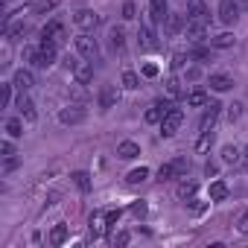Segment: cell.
<instances>
[{"instance_id":"obj_1","label":"cell","mask_w":248,"mask_h":248,"mask_svg":"<svg viewBox=\"0 0 248 248\" xmlns=\"http://www.w3.org/2000/svg\"><path fill=\"white\" fill-rule=\"evenodd\" d=\"M67 67H70V73H73V79L79 82V85H88V82H93V67H91V62L88 59H67Z\"/></svg>"},{"instance_id":"obj_2","label":"cell","mask_w":248,"mask_h":248,"mask_svg":"<svg viewBox=\"0 0 248 248\" xmlns=\"http://www.w3.org/2000/svg\"><path fill=\"white\" fill-rule=\"evenodd\" d=\"M76 50H79V56L88 59V62H93V59L99 56V44H96V38H91V32H79V35H76Z\"/></svg>"},{"instance_id":"obj_3","label":"cell","mask_w":248,"mask_h":248,"mask_svg":"<svg viewBox=\"0 0 248 248\" xmlns=\"http://www.w3.org/2000/svg\"><path fill=\"white\" fill-rule=\"evenodd\" d=\"M85 117H88L85 105H64V108L59 111L62 126H79V123H85Z\"/></svg>"},{"instance_id":"obj_4","label":"cell","mask_w":248,"mask_h":248,"mask_svg":"<svg viewBox=\"0 0 248 248\" xmlns=\"http://www.w3.org/2000/svg\"><path fill=\"white\" fill-rule=\"evenodd\" d=\"M181 120H184L181 108H172V111H167V114H164V120H161V135H164V138H172V135L181 129Z\"/></svg>"},{"instance_id":"obj_5","label":"cell","mask_w":248,"mask_h":248,"mask_svg":"<svg viewBox=\"0 0 248 248\" xmlns=\"http://www.w3.org/2000/svg\"><path fill=\"white\" fill-rule=\"evenodd\" d=\"M73 24H76L82 32H91L93 27H99V15L91 12V9H79V12L73 15Z\"/></svg>"},{"instance_id":"obj_6","label":"cell","mask_w":248,"mask_h":248,"mask_svg":"<svg viewBox=\"0 0 248 248\" xmlns=\"http://www.w3.org/2000/svg\"><path fill=\"white\" fill-rule=\"evenodd\" d=\"M219 21L228 24V27L239 21V3H236V0H222V3H219Z\"/></svg>"},{"instance_id":"obj_7","label":"cell","mask_w":248,"mask_h":248,"mask_svg":"<svg viewBox=\"0 0 248 248\" xmlns=\"http://www.w3.org/2000/svg\"><path fill=\"white\" fill-rule=\"evenodd\" d=\"M219 102H207L204 105V117H202V123H199V132H210L213 129V123L219 120Z\"/></svg>"},{"instance_id":"obj_8","label":"cell","mask_w":248,"mask_h":248,"mask_svg":"<svg viewBox=\"0 0 248 248\" xmlns=\"http://www.w3.org/2000/svg\"><path fill=\"white\" fill-rule=\"evenodd\" d=\"M140 155V146L135 143V140H123V143H117V158L120 161H135Z\"/></svg>"},{"instance_id":"obj_9","label":"cell","mask_w":248,"mask_h":248,"mask_svg":"<svg viewBox=\"0 0 248 248\" xmlns=\"http://www.w3.org/2000/svg\"><path fill=\"white\" fill-rule=\"evenodd\" d=\"M184 27H187V15H167V21H164V30H167V35H178V32H184Z\"/></svg>"},{"instance_id":"obj_10","label":"cell","mask_w":248,"mask_h":248,"mask_svg":"<svg viewBox=\"0 0 248 248\" xmlns=\"http://www.w3.org/2000/svg\"><path fill=\"white\" fill-rule=\"evenodd\" d=\"M41 38H44V41H53V44H59V41L64 38V27H62L59 21H50V24H44V30H41Z\"/></svg>"},{"instance_id":"obj_11","label":"cell","mask_w":248,"mask_h":248,"mask_svg":"<svg viewBox=\"0 0 248 248\" xmlns=\"http://www.w3.org/2000/svg\"><path fill=\"white\" fill-rule=\"evenodd\" d=\"M204 32H207V21H193V18H187V27H184V35H187V38L202 41Z\"/></svg>"},{"instance_id":"obj_12","label":"cell","mask_w":248,"mask_h":248,"mask_svg":"<svg viewBox=\"0 0 248 248\" xmlns=\"http://www.w3.org/2000/svg\"><path fill=\"white\" fill-rule=\"evenodd\" d=\"M207 85H210L216 93H225V91H231V88H233V79H231L228 73H210Z\"/></svg>"},{"instance_id":"obj_13","label":"cell","mask_w":248,"mask_h":248,"mask_svg":"<svg viewBox=\"0 0 248 248\" xmlns=\"http://www.w3.org/2000/svg\"><path fill=\"white\" fill-rule=\"evenodd\" d=\"M18 111L24 114V120H27V123H35V120H38L35 105H32V99L27 96V91H21V96H18Z\"/></svg>"},{"instance_id":"obj_14","label":"cell","mask_w":248,"mask_h":248,"mask_svg":"<svg viewBox=\"0 0 248 248\" xmlns=\"http://www.w3.org/2000/svg\"><path fill=\"white\" fill-rule=\"evenodd\" d=\"M170 15V6H167V0H149V18L155 24H164Z\"/></svg>"},{"instance_id":"obj_15","label":"cell","mask_w":248,"mask_h":248,"mask_svg":"<svg viewBox=\"0 0 248 248\" xmlns=\"http://www.w3.org/2000/svg\"><path fill=\"white\" fill-rule=\"evenodd\" d=\"M152 24H155V21L149 18V21H146V24L140 27V47H143V50H155V47H158V41H155V30H152Z\"/></svg>"},{"instance_id":"obj_16","label":"cell","mask_w":248,"mask_h":248,"mask_svg":"<svg viewBox=\"0 0 248 248\" xmlns=\"http://www.w3.org/2000/svg\"><path fill=\"white\" fill-rule=\"evenodd\" d=\"M117 99H120V93H117V88H114V85H105V88L99 91V108H102V111L114 108V105H117Z\"/></svg>"},{"instance_id":"obj_17","label":"cell","mask_w":248,"mask_h":248,"mask_svg":"<svg viewBox=\"0 0 248 248\" xmlns=\"http://www.w3.org/2000/svg\"><path fill=\"white\" fill-rule=\"evenodd\" d=\"M187 18H193V21H207V24H210V15H207L204 0H190V6H187Z\"/></svg>"},{"instance_id":"obj_18","label":"cell","mask_w":248,"mask_h":248,"mask_svg":"<svg viewBox=\"0 0 248 248\" xmlns=\"http://www.w3.org/2000/svg\"><path fill=\"white\" fill-rule=\"evenodd\" d=\"M12 85H15L18 91H30V88L35 85V79H32V73H30V70H18V73H15V79H12Z\"/></svg>"},{"instance_id":"obj_19","label":"cell","mask_w":248,"mask_h":248,"mask_svg":"<svg viewBox=\"0 0 248 248\" xmlns=\"http://www.w3.org/2000/svg\"><path fill=\"white\" fill-rule=\"evenodd\" d=\"M108 44H111V50H123V44H126V32H123L120 27H111L108 30Z\"/></svg>"},{"instance_id":"obj_20","label":"cell","mask_w":248,"mask_h":248,"mask_svg":"<svg viewBox=\"0 0 248 248\" xmlns=\"http://www.w3.org/2000/svg\"><path fill=\"white\" fill-rule=\"evenodd\" d=\"M88 228H91V236L96 239V236H102V233H105V228H108V222H105V216H99V213H93V216H91V225H88Z\"/></svg>"},{"instance_id":"obj_21","label":"cell","mask_w":248,"mask_h":248,"mask_svg":"<svg viewBox=\"0 0 248 248\" xmlns=\"http://www.w3.org/2000/svg\"><path fill=\"white\" fill-rule=\"evenodd\" d=\"M210 47H216V50H228V47H233V35H231V32H219V35L210 38Z\"/></svg>"},{"instance_id":"obj_22","label":"cell","mask_w":248,"mask_h":248,"mask_svg":"<svg viewBox=\"0 0 248 248\" xmlns=\"http://www.w3.org/2000/svg\"><path fill=\"white\" fill-rule=\"evenodd\" d=\"M207 102H210V99H207V93H204L202 88H196V91L187 96V105H190V108H204Z\"/></svg>"},{"instance_id":"obj_23","label":"cell","mask_w":248,"mask_h":248,"mask_svg":"<svg viewBox=\"0 0 248 248\" xmlns=\"http://www.w3.org/2000/svg\"><path fill=\"white\" fill-rule=\"evenodd\" d=\"M228 199V184L225 181H213L210 184V202H225Z\"/></svg>"},{"instance_id":"obj_24","label":"cell","mask_w":248,"mask_h":248,"mask_svg":"<svg viewBox=\"0 0 248 248\" xmlns=\"http://www.w3.org/2000/svg\"><path fill=\"white\" fill-rule=\"evenodd\" d=\"M50 242H53V245H64V242H67V225H64V222H59V225L50 231Z\"/></svg>"},{"instance_id":"obj_25","label":"cell","mask_w":248,"mask_h":248,"mask_svg":"<svg viewBox=\"0 0 248 248\" xmlns=\"http://www.w3.org/2000/svg\"><path fill=\"white\" fill-rule=\"evenodd\" d=\"M123 88H126V91H138L140 88V76L135 70H123Z\"/></svg>"},{"instance_id":"obj_26","label":"cell","mask_w":248,"mask_h":248,"mask_svg":"<svg viewBox=\"0 0 248 248\" xmlns=\"http://www.w3.org/2000/svg\"><path fill=\"white\" fill-rule=\"evenodd\" d=\"M164 114H167V111H164V105H161V102H155L152 108H146V114H143V117H146V123H161V120H164Z\"/></svg>"},{"instance_id":"obj_27","label":"cell","mask_w":248,"mask_h":248,"mask_svg":"<svg viewBox=\"0 0 248 248\" xmlns=\"http://www.w3.org/2000/svg\"><path fill=\"white\" fill-rule=\"evenodd\" d=\"M172 164V170H175V178H187V172H190V158H175V161H170Z\"/></svg>"},{"instance_id":"obj_28","label":"cell","mask_w":248,"mask_h":248,"mask_svg":"<svg viewBox=\"0 0 248 248\" xmlns=\"http://www.w3.org/2000/svg\"><path fill=\"white\" fill-rule=\"evenodd\" d=\"M196 190H199V187H196V181H187V178H184V181L178 184V199H184V202H187V199H193V196H196Z\"/></svg>"},{"instance_id":"obj_29","label":"cell","mask_w":248,"mask_h":248,"mask_svg":"<svg viewBox=\"0 0 248 248\" xmlns=\"http://www.w3.org/2000/svg\"><path fill=\"white\" fill-rule=\"evenodd\" d=\"M6 135H9V138H21V135H24V123H21L18 117L6 120Z\"/></svg>"},{"instance_id":"obj_30","label":"cell","mask_w":248,"mask_h":248,"mask_svg":"<svg viewBox=\"0 0 248 248\" xmlns=\"http://www.w3.org/2000/svg\"><path fill=\"white\" fill-rule=\"evenodd\" d=\"M24 35H27V24H24V21L6 27V38H24Z\"/></svg>"},{"instance_id":"obj_31","label":"cell","mask_w":248,"mask_h":248,"mask_svg":"<svg viewBox=\"0 0 248 248\" xmlns=\"http://www.w3.org/2000/svg\"><path fill=\"white\" fill-rule=\"evenodd\" d=\"M222 161H225V164H239L242 155H239L236 146H225V149H222Z\"/></svg>"},{"instance_id":"obj_32","label":"cell","mask_w":248,"mask_h":248,"mask_svg":"<svg viewBox=\"0 0 248 248\" xmlns=\"http://www.w3.org/2000/svg\"><path fill=\"white\" fill-rule=\"evenodd\" d=\"M146 178H149V170H146V167H140V170H132V172L126 175V181H129V184H143Z\"/></svg>"},{"instance_id":"obj_33","label":"cell","mask_w":248,"mask_h":248,"mask_svg":"<svg viewBox=\"0 0 248 248\" xmlns=\"http://www.w3.org/2000/svg\"><path fill=\"white\" fill-rule=\"evenodd\" d=\"M73 181H76V187H79L82 193H88V190H91V175H88V172H82V170H79V172H73Z\"/></svg>"},{"instance_id":"obj_34","label":"cell","mask_w":248,"mask_h":248,"mask_svg":"<svg viewBox=\"0 0 248 248\" xmlns=\"http://www.w3.org/2000/svg\"><path fill=\"white\" fill-rule=\"evenodd\" d=\"M167 96H170V99H178V96H181V82H178L175 76L167 79Z\"/></svg>"},{"instance_id":"obj_35","label":"cell","mask_w":248,"mask_h":248,"mask_svg":"<svg viewBox=\"0 0 248 248\" xmlns=\"http://www.w3.org/2000/svg\"><path fill=\"white\" fill-rule=\"evenodd\" d=\"M213 143V132H202V138L196 140V152H207Z\"/></svg>"},{"instance_id":"obj_36","label":"cell","mask_w":248,"mask_h":248,"mask_svg":"<svg viewBox=\"0 0 248 248\" xmlns=\"http://www.w3.org/2000/svg\"><path fill=\"white\" fill-rule=\"evenodd\" d=\"M123 18H126V21H132V18H138V6L132 3V0H126V3H123Z\"/></svg>"},{"instance_id":"obj_37","label":"cell","mask_w":248,"mask_h":248,"mask_svg":"<svg viewBox=\"0 0 248 248\" xmlns=\"http://www.w3.org/2000/svg\"><path fill=\"white\" fill-rule=\"evenodd\" d=\"M242 117V102H233V105H228V120L231 123H236Z\"/></svg>"},{"instance_id":"obj_38","label":"cell","mask_w":248,"mask_h":248,"mask_svg":"<svg viewBox=\"0 0 248 248\" xmlns=\"http://www.w3.org/2000/svg\"><path fill=\"white\" fill-rule=\"evenodd\" d=\"M170 178H175V170H172V164H164L158 170V181H170Z\"/></svg>"},{"instance_id":"obj_39","label":"cell","mask_w":248,"mask_h":248,"mask_svg":"<svg viewBox=\"0 0 248 248\" xmlns=\"http://www.w3.org/2000/svg\"><path fill=\"white\" fill-rule=\"evenodd\" d=\"M12 82L9 85H3V93H0V105H3V108H9V102H12Z\"/></svg>"},{"instance_id":"obj_40","label":"cell","mask_w":248,"mask_h":248,"mask_svg":"<svg viewBox=\"0 0 248 248\" xmlns=\"http://www.w3.org/2000/svg\"><path fill=\"white\" fill-rule=\"evenodd\" d=\"M59 3H62V0H41V3L35 6V12H53Z\"/></svg>"},{"instance_id":"obj_41","label":"cell","mask_w":248,"mask_h":248,"mask_svg":"<svg viewBox=\"0 0 248 248\" xmlns=\"http://www.w3.org/2000/svg\"><path fill=\"white\" fill-rule=\"evenodd\" d=\"M236 231H239V233H248V210L239 213V219H236Z\"/></svg>"},{"instance_id":"obj_42","label":"cell","mask_w":248,"mask_h":248,"mask_svg":"<svg viewBox=\"0 0 248 248\" xmlns=\"http://www.w3.org/2000/svg\"><path fill=\"white\" fill-rule=\"evenodd\" d=\"M0 152H3V158H15V146H12V140H3V143H0Z\"/></svg>"},{"instance_id":"obj_43","label":"cell","mask_w":248,"mask_h":248,"mask_svg":"<svg viewBox=\"0 0 248 248\" xmlns=\"http://www.w3.org/2000/svg\"><path fill=\"white\" fill-rule=\"evenodd\" d=\"M132 213H135L138 219H143V216H146V202H135V204H132Z\"/></svg>"},{"instance_id":"obj_44","label":"cell","mask_w":248,"mask_h":248,"mask_svg":"<svg viewBox=\"0 0 248 248\" xmlns=\"http://www.w3.org/2000/svg\"><path fill=\"white\" fill-rule=\"evenodd\" d=\"M120 216H123V210H120V207H117V210H108V213H105V222H108V225H117V222H120Z\"/></svg>"},{"instance_id":"obj_45","label":"cell","mask_w":248,"mask_h":248,"mask_svg":"<svg viewBox=\"0 0 248 248\" xmlns=\"http://www.w3.org/2000/svg\"><path fill=\"white\" fill-rule=\"evenodd\" d=\"M143 76H146V79H155V76H158V64H152V62L143 64Z\"/></svg>"},{"instance_id":"obj_46","label":"cell","mask_w":248,"mask_h":248,"mask_svg":"<svg viewBox=\"0 0 248 248\" xmlns=\"http://www.w3.org/2000/svg\"><path fill=\"white\" fill-rule=\"evenodd\" d=\"M170 64H172V70H181V67H184V53H175Z\"/></svg>"},{"instance_id":"obj_47","label":"cell","mask_w":248,"mask_h":248,"mask_svg":"<svg viewBox=\"0 0 248 248\" xmlns=\"http://www.w3.org/2000/svg\"><path fill=\"white\" fill-rule=\"evenodd\" d=\"M193 56H196V59H202V62H207V59H210V50H204V47H196V50H193Z\"/></svg>"},{"instance_id":"obj_48","label":"cell","mask_w":248,"mask_h":248,"mask_svg":"<svg viewBox=\"0 0 248 248\" xmlns=\"http://www.w3.org/2000/svg\"><path fill=\"white\" fill-rule=\"evenodd\" d=\"M129 239H132V236L123 231V233H117V236H114V245H129Z\"/></svg>"},{"instance_id":"obj_49","label":"cell","mask_w":248,"mask_h":248,"mask_svg":"<svg viewBox=\"0 0 248 248\" xmlns=\"http://www.w3.org/2000/svg\"><path fill=\"white\" fill-rule=\"evenodd\" d=\"M216 172H219V167H216L213 161H207V164H204V175L210 178V175H216Z\"/></svg>"},{"instance_id":"obj_50","label":"cell","mask_w":248,"mask_h":248,"mask_svg":"<svg viewBox=\"0 0 248 248\" xmlns=\"http://www.w3.org/2000/svg\"><path fill=\"white\" fill-rule=\"evenodd\" d=\"M18 167V158H6V172H12Z\"/></svg>"},{"instance_id":"obj_51","label":"cell","mask_w":248,"mask_h":248,"mask_svg":"<svg viewBox=\"0 0 248 248\" xmlns=\"http://www.w3.org/2000/svg\"><path fill=\"white\" fill-rule=\"evenodd\" d=\"M199 76H202V73H199V70H196V67H190V70H187V79H193V82H196V79H199Z\"/></svg>"},{"instance_id":"obj_52","label":"cell","mask_w":248,"mask_h":248,"mask_svg":"<svg viewBox=\"0 0 248 248\" xmlns=\"http://www.w3.org/2000/svg\"><path fill=\"white\" fill-rule=\"evenodd\" d=\"M242 164H245V167H248V146H245V149H242Z\"/></svg>"}]
</instances>
